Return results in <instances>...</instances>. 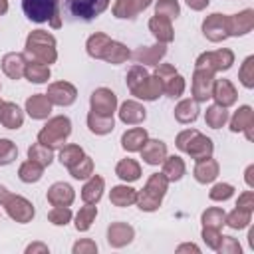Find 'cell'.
I'll return each mask as SVG.
<instances>
[{
	"label": "cell",
	"mask_w": 254,
	"mask_h": 254,
	"mask_svg": "<svg viewBox=\"0 0 254 254\" xmlns=\"http://www.w3.org/2000/svg\"><path fill=\"white\" fill-rule=\"evenodd\" d=\"M83 155H85V153H83V149H81L79 145H64L62 151H60V163L69 169V167L75 165Z\"/></svg>",
	"instance_id": "cell-44"
},
{
	"label": "cell",
	"mask_w": 254,
	"mask_h": 254,
	"mask_svg": "<svg viewBox=\"0 0 254 254\" xmlns=\"http://www.w3.org/2000/svg\"><path fill=\"white\" fill-rule=\"evenodd\" d=\"M133 236H135V230L127 222H113L107 228V242L113 248H123L125 244H129L133 240Z\"/></svg>",
	"instance_id": "cell-17"
},
{
	"label": "cell",
	"mask_w": 254,
	"mask_h": 254,
	"mask_svg": "<svg viewBox=\"0 0 254 254\" xmlns=\"http://www.w3.org/2000/svg\"><path fill=\"white\" fill-rule=\"evenodd\" d=\"M0 206H4L8 216L20 224H26L34 218V204L28 198L10 192L4 185H0Z\"/></svg>",
	"instance_id": "cell-6"
},
{
	"label": "cell",
	"mask_w": 254,
	"mask_h": 254,
	"mask_svg": "<svg viewBox=\"0 0 254 254\" xmlns=\"http://www.w3.org/2000/svg\"><path fill=\"white\" fill-rule=\"evenodd\" d=\"M167 189H169L167 177H165L163 173H153V175L147 179L145 187L137 192V200H135V202L139 204L141 210L153 212V210H157V208L161 206L163 196L167 194Z\"/></svg>",
	"instance_id": "cell-4"
},
{
	"label": "cell",
	"mask_w": 254,
	"mask_h": 254,
	"mask_svg": "<svg viewBox=\"0 0 254 254\" xmlns=\"http://www.w3.org/2000/svg\"><path fill=\"white\" fill-rule=\"evenodd\" d=\"M220 238H222V236H220V230L202 226V240L206 242V246H208V248L216 250V248H218V242H220Z\"/></svg>",
	"instance_id": "cell-53"
},
{
	"label": "cell",
	"mask_w": 254,
	"mask_h": 254,
	"mask_svg": "<svg viewBox=\"0 0 254 254\" xmlns=\"http://www.w3.org/2000/svg\"><path fill=\"white\" fill-rule=\"evenodd\" d=\"M212 85H214V71L206 67H194L192 75V99L194 101H206L212 97Z\"/></svg>",
	"instance_id": "cell-9"
},
{
	"label": "cell",
	"mask_w": 254,
	"mask_h": 254,
	"mask_svg": "<svg viewBox=\"0 0 254 254\" xmlns=\"http://www.w3.org/2000/svg\"><path fill=\"white\" fill-rule=\"evenodd\" d=\"M232 194H234V187L228 185V183H218V185H214V187L210 189V192H208L210 200H228Z\"/></svg>",
	"instance_id": "cell-51"
},
{
	"label": "cell",
	"mask_w": 254,
	"mask_h": 254,
	"mask_svg": "<svg viewBox=\"0 0 254 254\" xmlns=\"http://www.w3.org/2000/svg\"><path fill=\"white\" fill-rule=\"evenodd\" d=\"M204 121H206V125L208 127H212V129H220L226 121H228V111H226V107H222V105H210L208 109H206V113H204Z\"/></svg>",
	"instance_id": "cell-38"
},
{
	"label": "cell",
	"mask_w": 254,
	"mask_h": 254,
	"mask_svg": "<svg viewBox=\"0 0 254 254\" xmlns=\"http://www.w3.org/2000/svg\"><path fill=\"white\" fill-rule=\"evenodd\" d=\"M95 216H97V206L85 202V206H81L79 212L75 214V228H77L79 232L89 230V226H91V222L95 220Z\"/></svg>",
	"instance_id": "cell-39"
},
{
	"label": "cell",
	"mask_w": 254,
	"mask_h": 254,
	"mask_svg": "<svg viewBox=\"0 0 254 254\" xmlns=\"http://www.w3.org/2000/svg\"><path fill=\"white\" fill-rule=\"evenodd\" d=\"M48 220L56 226H65L69 220H71V210L69 206H54L50 212H48Z\"/></svg>",
	"instance_id": "cell-49"
},
{
	"label": "cell",
	"mask_w": 254,
	"mask_h": 254,
	"mask_svg": "<svg viewBox=\"0 0 254 254\" xmlns=\"http://www.w3.org/2000/svg\"><path fill=\"white\" fill-rule=\"evenodd\" d=\"M252 127H254V111L250 105H242L238 107V111L232 115L230 119V131L232 133H238V131H244L246 133V139L252 141L254 135H252Z\"/></svg>",
	"instance_id": "cell-13"
},
{
	"label": "cell",
	"mask_w": 254,
	"mask_h": 254,
	"mask_svg": "<svg viewBox=\"0 0 254 254\" xmlns=\"http://www.w3.org/2000/svg\"><path fill=\"white\" fill-rule=\"evenodd\" d=\"M0 105H2V101H0Z\"/></svg>",
	"instance_id": "cell-62"
},
{
	"label": "cell",
	"mask_w": 254,
	"mask_h": 254,
	"mask_svg": "<svg viewBox=\"0 0 254 254\" xmlns=\"http://www.w3.org/2000/svg\"><path fill=\"white\" fill-rule=\"evenodd\" d=\"M127 87H129L131 95L145 99V101H155L163 93V81L157 75H149L141 64H135L129 67Z\"/></svg>",
	"instance_id": "cell-1"
},
{
	"label": "cell",
	"mask_w": 254,
	"mask_h": 254,
	"mask_svg": "<svg viewBox=\"0 0 254 254\" xmlns=\"http://www.w3.org/2000/svg\"><path fill=\"white\" fill-rule=\"evenodd\" d=\"M167 157V145L159 139H147L141 147V159L147 165H161Z\"/></svg>",
	"instance_id": "cell-20"
},
{
	"label": "cell",
	"mask_w": 254,
	"mask_h": 254,
	"mask_svg": "<svg viewBox=\"0 0 254 254\" xmlns=\"http://www.w3.org/2000/svg\"><path fill=\"white\" fill-rule=\"evenodd\" d=\"M69 175L73 179H89L93 175V161H91V157L83 155L75 165L69 167Z\"/></svg>",
	"instance_id": "cell-45"
},
{
	"label": "cell",
	"mask_w": 254,
	"mask_h": 254,
	"mask_svg": "<svg viewBox=\"0 0 254 254\" xmlns=\"http://www.w3.org/2000/svg\"><path fill=\"white\" fill-rule=\"evenodd\" d=\"M139 14L137 0H115L113 2V16L115 18H129L133 20Z\"/></svg>",
	"instance_id": "cell-41"
},
{
	"label": "cell",
	"mask_w": 254,
	"mask_h": 254,
	"mask_svg": "<svg viewBox=\"0 0 254 254\" xmlns=\"http://www.w3.org/2000/svg\"><path fill=\"white\" fill-rule=\"evenodd\" d=\"M155 14L173 20V18H177V16L181 14V6H179L177 0H157V4H155Z\"/></svg>",
	"instance_id": "cell-46"
},
{
	"label": "cell",
	"mask_w": 254,
	"mask_h": 254,
	"mask_svg": "<svg viewBox=\"0 0 254 254\" xmlns=\"http://www.w3.org/2000/svg\"><path fill=\"white\" fill-rule=\"evenodd\" d=\"M250 220H252V212L236 206L230 214H226L224 224H228V226L234 228V230H240V228H246V226L250 224Z\"/></svg>",
	"instance_id": "cell-40"
},
{
	"label": "cell",
	"mask_w": 254,
	"mask_h": 254,
	"mask_svg": "<svg viewBox=\"0 0 254 254\" xmlns=\"http://www.w3.org/2000/svg\"><path fill=\"white\" fill-rule=\"evenodd\" d=\"M192 173H194V179H196L198 183H202V185L212 183V181L218 177V163H216L212 157L200 159V161H196Z\"/></svg>",
	"instance_id": "cell-27"
},
{
	"label": "cell",
	"mask_w": 254,
	"mask_h": 254,
	"mask_svg": "<svg viewBox=\"0 0 254 254\" xmlns=\"http://www.w3.org/2000/svg\"><path fill=\"white\" fill-rule=\"evenodd\" d=\"M109 42V36L107 34H101V32H95L93 36H89V40H87V54L91 56V58H95V60H99V54H101V50H103V46Z\"/></svg>",
	"instance_id": "cell-47"
},
{
	"label": "cell",
	"mask_w": 254,
	"mask_h": 254,
	"mask_svg": "<svg viewBox=\"0 0 254 254\" xmlns=\"http://www.w3.org/2000/svg\"><path fill=\"white\" fill-rule=\"evenodd\" d=\"M129 58H131V52L127 50V46H123L121 42H115V40H111V38H109V42L103 46V50H101V54H99V60H105V62H109V64H113V65L123 64V62H127Z\"/></svg>",
	"instance_id": "cell-21"
},
{
	"label": "cell",
	"mask_w": 254,
	"mask_h": 254,
	"mask_svg": "<svg viewBox=\"0 0 254 254\" xmlns=\"http://www.w3.org/2000/svg\"><path fill=\"white\" fill-rule=\"evenodd\" d=\"M185 169H187V167H185V161H183L181 157H177V155L165 157V161H163V175L167 177L169 183L181 181L183 175H185Z\"/></svg>",
	"instance_id": "cell-33"
},
{
	"label": "cell",
	"mask_w": 254,
	"mask_h": 254,
	"mask_svg": "<svg viewBox=\"0 0 254 254\" xmlns=\"http://www.w3.org/2000/svg\"><path fill=\"white\" fill-rule=\"evenodd\" d=\"M26 252H28V254H34V252H44V254H48L50 250H48L46 244H42V242H34V244H30V246L26 248Z\"/></svg>",
	"instance_id": "cell-57"
},
{
	"label": "cell",
	"mask_w": 254,
	"mask_h": 254,
	"mask_svg": "<svg viewBox=\"0 0 254 254\" xmlns=\"http://www.w3.org/2000/svg\"><path fill=\"white\" fill-rule=\"evenodd\" d=\"M145 117H147V109L139 101L129 99V101L121 103V107H119V119L125 125H139L145 121Z\"/></svg>",
	"instance_id": "cell-19"
},
{
	"label": "cell",
	"mask_w": 254,
	"mask_h": 254,
	"mask_svg": "<svg viewBox=\"0 0 254 254\" xmlns=\"http://www.w3.org/2000/svg\"><path fill=\"white\" fill-rule=\"evenodd\" d=\"M212 151H214L212 141H210L206 135L198 133V131H194V133H192V137L189 139V143H187V147H185V153H189L194 161H200V159L210 157V155H212Z\"/></svg>",
	"instance_id": "cell-14"
},
{
	"label": "cell",
	"mask_w": 254,
	"mask_h": 254,
	"mask_svg": "<svg viewBox=\"0 0 254 254\" xmlns=\"http://www.w3.org/2000/svg\"><path fill=\"white\" fill-rule=\"evenodd\" d=\"M238 208H244V210H254V192L252 190H246L238 196V202H236Z\"/></svg>",
	"instance_id": "cell-55"
},
{
	"label": "cell",
	"mask_w": 254,
	"mask_h": 254,
	"mask_svg": "<svg viewBox=\"0 0 254 254\" xmlns=\"http://www.w3.org/2000/svg\"><path fill=\"white\" fill-rule=\"evenodd\" d=\"M236 87L230 83V79H214V85H212V99L216 101V105H222V107H230L236 103Z\"/></svg>",
	"instance_id": "cell-16"
},
{
	"label": "cell",
	"mask_w": 254,
	"mask_h": 254,
	"mask_svg": "<svg viewBox=\"0 0 254 254\" xmlns=\"http://www.w3.org/2000/svg\"><path fill=\"white\" fill-rule=\"evenodd\" d=\"M24 56L30 58V62H40V64H54L58 60L56 52V38L44 30H34L26 38V48Z\"/></svg>",
	"instance_id": "cell-2"
},
{
	"label": "cell",
	"mask_w": 254,
	"mask_h": 254,
	"mask_svg": "<svg viewBox=\"0 0 254 254\" xmlns=\"http://www.w3.org/2000/svg\"><path fill=\"white\" fill-rule=\"evenodd\" d=\"M228 20V36H244L254 28V10L246 8L234 16H226Z\"/></svg>",
	"instance_id": "cell-15"
},
{
	"label": "cell",
	"mask_w": 254,
	"mask_h": 254,
	"mask_svg": "<svg viewBox=\"0 0 254 254\" xmlns=\"http://www.w3.org/2000/svg\"><path fill=\"white\" fill-rule=\"evenodd\" d=\"M185 250H192V252H198V248H196L194 244H181V246L177 248V252H185Z\"/></svg>",
	"instance_id": "cell-59"
},
{
	"label": "cell",
	"mask_w": 254,
	"mask_h": 254,
	"mask_svg": "<svg viewBox=\"0 0 254 254\" xmlns=\"http://www.w3.org/2000/svg\"><path fill=\"white\" fill-rule=\"evenodd\" d=\"M151 2H153V0H137V6H139V12H141V10H145V8H147V6L151 4Z\"/></svg>",
	"instance_id": "cell-60"
},
{
	"label": "cell",
	"mask_w": 254,
	"mask_h": 254,
	"mask_svg": "<svg viewBox=\"0 0 254 254\" xmlns=\"http://www.w3.org/2000/svg\"><path fill=\"white\" fill-rule=\"evenodd\" d=\"M26 56L18 54V52H10L2 58V71L10 77V79H20L24 75L26 69Z\"/></svg>",
	"instance_id": "cell-24"
},
{
	"label": "cell",
	"mask_w": 254,
	"mask_h": 254,
	"mask_svg": "<svg viewBox=\"0 0 254 254\" xmlns=\"http://www.w3.org/2000/svg\"><path fill=\"white\" fill-rule=\"evenodd\" d=\"M147 139L149 137H147V131L143 127H133L121 135V147L129 153H135V151H141V147L145 145Z\"/></svg>",
	"instance_id": "cell-28"
},
{
	"label": "cell",
	"mask_w": 254,
	"mask_h": 254,
	"mask_svg": "<svg viewBox=\"0 0 254 254\" xmlns=\"http://www.w3.org/2000/svg\"><path fill=\"white\" fill-rule=\"evenodd\" d=\"M149 30L153 32V36H155L157 42H161V44H169V42L175 40V32H173L171 20L165 18V16L155 14V16L149 20Z\"/></svg>",
	"instance_id": "cell-25"
},
{
	"label": "cell",
	"mask_w": 254,
	"mask_h": 254,
	"mask_svg": "<svg viewBox=\"0 0 254 254\" xmlns=\"http://www.w3.org/2000/svg\"><path fill=\"white\" fill-rule=\"evenodd\" d=\"M234 64V54L228 48H220L214 52H204L196 58L194 67H206L210 71H224Z\"/></svg>",
	"instance_id": "cell-8"
},
{
	"label": "cell",
	"mask_w": 254,
	"mask_h": 254,
	"mask_svg": "<svg viewBox=\"0 0 254 254\" xmlns=\"http://www.w3.org/2000/svg\"><path fill=\"white\" fill-rule=\"evenodd\" d=\"M252 173H254V165H250L248 169H246V185L252 189L254 187V179H252Z\"/></svg>",
	"instance_id": "cell-58"
},
{
	"label": "cell",
	"mask_w": 254,
	"mask_h": 254,
	"mask_svg": "<svg viewBox=\"0 0 254 254\" xmlns=\"http://www.w3.org/2000/svg\"><path fill=\"white\" fill-rule=\"evenodd\" d=\"M46 196H48V202L52 206H69L75 198V192L67 183H54L48 189Z\"/></svg>",
	"instance_id": "cell-18"
},
{
	"label": "cell",
	"mask_w": 254,
	"mask_h": 254,
	"mask_svg": "<svg viewBox=\"0 0 254 254\" xmlns=\"http://www.w3.org/2000/svg\"><path fill=\"white\" fill-rule=\"evenodd\" d=\"M22 10L32 22H50V26L56 30L62 26L60 0H22Z\"/></svg>",
	"instance_id": "cell-5"
},
{
	"label": "cell",
	"mask_w": 254,
	"mask_h": 254,
	"mask_svg": "<svg viewBox=\"0 0 254 254\" xmlns=\"http://www.w3.org/2000/svg\"><path fill=\"white\" fill-rule=\"evenodd\" d=\"M24 75L32 83H46L50 79V65L40 64V62H28L26 69H24Z\"/></svg>",
	"instance_id": "cell-36"
},
{
	"label": "cell",
	"mask_w": 254,
	"mask_h": 254,
	"mask_svg": "<svg viewBox=\"0 0 254 254\" xmlns=\"http://www.w3.org/2000/svg\"><path fill=\"white\" fill-rule=\"evenodd\" d=\"M224 218H226V212H224L222 208H218V206L206 208V210L202 212V226L220 230L222 224H224Z\"/></svg>",
	"instance_id": "cell-42"
},
{
	"label": "cell",
	"mask_w": 254,
	"mask_h": 254,
	"mask_svg": "<svg viewBox=\"0 0 254 254\" xmlns=\"http://www.w3.org/2000/svg\"><path fill=\"white\" fill-rule=\"evenodd\" d=\"M95 252H97V244L89 238H83L73 244V254H95Z\"/></svg>",
	"instance_id": "cell-54"
},
{
	"label": "cell",
	"mask_w": 254,
	"mask_h": 254,
	"mask_svg": "<svg viewBox=\"0 0 254 254\" xmlns=\"http://www.w3.org/2000/svg\"><path fill=\"white\" fill-rule=\"evenodd\" d=\"M28 159L40 163L42 167H48V165L54 161V149L38 141V143H34V145L28 149Z\"/></svg>",
	"instance_id": "cell-37"
},
{
	"label": "cell",
	"mask_w": 254,
	"mask_h": 254,
	"mask_svg": "<svg viewBox=\"0 0 254 254\" xmlns=\"http://www.w3.org/2000/svg\"><path fill=\"white\" fill-rule=\"evenodd\" d=\"M69 133H71V121L65 115H58V117L48 119V123L38 133V141L56 149V147H62L67 141Z\"/></svg>",
	"instance_id": "cell-7"
},
{
	"label": "cell",
	"mask_w": 254,
	"mask_h": 254,
	"mask_svg": "<svg viewBox=\"0 0 254 254\" xmlns=\"http://www.w3.org/2000/svg\"><path fill=\"white\" fill-rule=\"evenodd\" d=\"M196 103L198 101H194V99L179 101L177 107H175V119L179 123H192V121H196V117H198V105Z\"/></svg>",
	"instance_id": "cell-31"
},
{
	"label": "cell",
	"mask_w": 254,
	"mask_h": 254,
	"mask_svg": "<svg viewBox=\"0 0 254 254\" xmlns=\"http://www.w3.org/2000/svg\"><path fill=\"white\" fill-rule=\"evenodd\" d=\"M87 127L95 135H107V133L113 131L115 121H113V117H105V115H97V113L89 111V115H87Z\"/></svg>",
	"instance_id": "cell-34"
},
{
	"label": "cell",
	"mask_w": 254,
	"mask_h": 254,
	"mask_svg": "<svg viewBox=\"0 0 254 254\" xmlns=\"http://www.w3.org/2000/svg\"><path fill=\"white\" fill-rule=\"evenodd\" d=\"M163 93H167V95L173 97V99H175V97H181V95L185 93V79H183V75H181L179 71L163 81Z\"/></svg>",
	"instance_id": "cell-43"
},
{
	"label": "cell",
	"mask_w": 254,
	"mask_h": 254,
	"mask_svg": "<svg viewBox=\"0 0 254 254\" xmlns=\"http://www.w3.org/2000/svg\"><path fill=\"white\" fill-rule=\"evenodd\" d=\"M26 111L32 119H48V115L52 113V101L46 93H36L26 99Z\"/></svg>",
	"instance_id": "cell-23"
},
{
	"label": "cell",
	"mask_w": 254,
	"mask_h": 254,
	"mask_svg": "<svg viewBox=\"0 0 254 254\" xmlns=\"http://www.w3.org/2000/svg\"><path fill=\"white\" fill-rule=\"evenodd\" d=\"M18 157V147L10 139H0V167L10 165Z\"/></svg>",
	"instance_id": "cell-50"
},
{
	"label": "cell",
	"mask_w": 254,
	"mask_h": 254,
	"mask_svg": "<svg viewBox=\"0 0 254 254\" xmlns=\"http://www.w3.org/2000/svg\"><path fill=\"white\" fill-rule=\"evenodd\" d=\"M208 2H210V0H187L189 8H190V10H196V12L204 10V8L208 6Z\"/></svg>",
	"instance_id": "cell-56"
},
{
	"label": "cell",
	"mask_w": 254,
	"mask_h": 254,
	"mask_svg": "<svg viewBox=\"0 0 254 254\" xmlns=\"http://www.w3.org/2000/svg\"><path fill=\"white\" fill-rule=\"evenodd\" d=\"M238 79H240V83L244 87H248V89L254 87V56H248L244 60V64H242V67L238 71Z\"/></svg>",
	"instance_id": "cell-48"
},
{
	"label": "cell",
	"mask_w": 254,
	"mask_h": 254,
	"mask_svg": "<svg viewBox=\"0 0 254 254\" xmlns=\"http://www.w3.org/2000/svg\"><path fill=\"white\" fill-rule=\"evenodd\" d=\"M202 34L210 42H222L228 38V20L224 14H210L202 22Z\"/></svg>",
	"instance_id": "cell-12"
},
{
	"label": "cell",
	"mask_w": 254,
	"mask_h": 254,
	"mask_svg": "<svg viewBox=\"0 0 254 254\" xmlns=\"http://www.w3.org/2000/svg\"><path fill=\"white\" fill-rule=\"evenodd\" d=\"M48 99L52 101V105H60V107H65V105H71L75 99H77V89L67 83V81H56L48 87Z\"/></svg>",
	"instance_id": "cell-11"
},
{
	"label": "cell",
	"mask_w": 254,
	"mask_h": 254,
	"mask_svg": "<svg viewBox=\"0 0 254 254\" xmlns=\"http://www.w3.org/2000/svg\"><path fill=\"white\" fill-rule=\"evenodd\" d=\"M216 252H220V254H240V244L232 236H222L220 242H218Z\"/></svg>",
	"instance_id": "cell-52"
},
{
	"label": "cell",
	"mask_w": 254,
	"mask_h": 254,
	"mask_svg": "<svg viewBox=\"0 0 254 254\" xmlns=\"http://www.w3.org/2000/svg\"><path fill=\"white\" fill-rule=\"evenodd\" d=\"M115 175L125 183H133L141 177V165L135 159H121L115 167Z\"/></svg>",
	"instance_id": "cell-32"
},
{
	"label": "cell",
	"mask_w": 254,
	"mask_h": 254,
	"mask_svg": "<svg viewBox=\"0 0 254 254\" xmlns=\"http://www.w3.org/2000/svg\"><path fill=\"white\" fill-rule=\"evenodd\" d=\"M109 200H111V204H115L119 208L129 206V204H133L137 200V190L131 189V187H127V185H117V187L111 189Z\"/></svg>",
	"instance_id": "cell-30"
},
{
	"label": "cell",
	"mask_w": 254,
	"mask_h": 254,
	"mask_svg": "<svg viewBox=\"0 0 254 254\" xmlns=\"http://www.w3.org/2000/svg\"><path fill=\"white\" fill-rule=\"evenodd\" d=\"M91 103V111L97 115H105V117H113V111L117 107V95L107 89V87H99L91 93L89 97Z\"/></svg>",
	"instance_id": "cell-10"
},
{
	"label": "cell",
	"mask_w": 254,
	"mask_h": 254,
	"mask_svg": "<svg viewBox=\"0 0 254 254\" xmlns=\"http://www.w3.org/2000/svg\"><path fill=\"white\" fill-rule=\"evenodd\" d=\"M111 0H60L62 18L67 22H91L107 10Z\"/></svg>",
	"instance_id": "cell-3"
},
{
	"label": "cell",
	"mask_w": 254,
	"mask_h": 254,
	"mask_svg": "<svg viewBox=\"0 0 254 254\" xmlns=\"http://www.w3.org/2000/svg\"><path fill=\"white\" fill-rule=\"evenodd\" d=\"M42 175H44V167L32 159L24 161L18 169V177L22 183H38L42 179Z\"/></svg>",
	"instance_id": "cell-35"
},
{
	"label": "cell",
	"mask_w": 254,
	"mask_h": 254,
	"mask_svg": "<svg viewBox=\"0 0 254 254\" xmlns=\"http://www.w3.org/2000/svg\"><path fill=\"white\" fill-rule=\"evenodd\" d=\"M103 187H105L103 177L91 175L89 181H87V183L83 185V189H81V198H83V202H87V204H97V200H99L101 194H103Z\"/></svg>",
	"instance_id": "cell-29"
},
{
	"label": "cell",
	"mask_w": 254,
	"mask_h": 254,
	"mask_svg": "<svg viewBox=\"0 0 254 254\" xmlns=\"http://www.w3.org/2000/svg\"><path fill=\"white\" fill-rule=\"evenodd\" d=\"M0 123L6 129H18V127H22V123H24L22 109L16 103H12V101H2V105H0Z\"/></svg>",
	"instance_id": "cell-26"
},
{
	"label": "cell",
	"mask_w": 254,
	"mask_h": 254,
	"mask_svg": "<svg viewBox=\"0 0 254 254\" xmlns=\"http://www.w3.org/2000/svg\"><path fill=\"white\" fill-rule=\"evenodd\" d=\"M165 54H167V46L157 42L155 46H147V48L135 50L133 52V60L137 64H143V65H157Z\"/></svg>",
	"instance_id": "cell-22"
},
{
	"label": "cell",
	"mask_w": 254,
	"mask_h": 254,
	"mask_svg": "<svg viewBox=\"0 0 254 254\" xmlns=\"http://www.w3.org/2000/svg\"><path fill=\"white\" fill-rule=\"evenodd\" d=\"M8 12V0H0V16Z\"/></svg>",
	"instance_id": "cell-61"
}]
</instances>
